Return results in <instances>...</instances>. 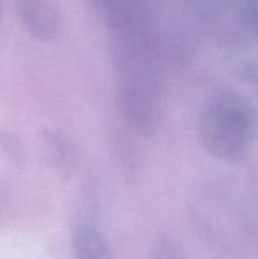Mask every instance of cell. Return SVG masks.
Here are the masks:
<instances>
[{
  "instance_id": "cell-3",
  "label": "cell",
  "mask_w": 258,
  "mask_h": 259,
  "mask_svg": "<svg viewBox=\"0 0 258 259\" xmlns=\"http://www.w3.org/2000/svg\"><path fill=\"white\" fill-rule=\"evenodd\" d=\"M39 149L46 166L60 180H70L78 167V148L63 132L46 128L39 133Z\"/></svg>"
},
{
  "instance_id": "cell-4",
  "label": "cell",
  "mask_w": 258,
  "mask_h": 259,
  "mask_svg": "<svg viewBox=\"0 0 258 259\" xmlns=\"http://www.w3.org/2000/svg\"><path fill=\"white\" fill-rule=\"evenodd\" d=\"M17 14L28 34L40 42L55 39L62 27V14L52 2L20 0Z\"/></svg>"
},
{
  "instance_id": "cell-5",
  "label": "cell",
  "mask_w": 258,
  "mask_h": 259,
  "mask_svg": "<svg viewBox=\"0 0 258 259\" xmlns=\"http://www.w3.org/2000/svg\"><path fill=\"white\" fill-rule=\"evenodd\" d=\"M70 242L75 259H115L108 239L89 215L77 214L73 219Z\"/></svg>"
},
{
  "instance_id": "cell-2",
  "label": "cell",
  "mask_w": 258,
  "mask_h": 259,
  "mask_svg": "<svg viewBox=\"0 0 258 259\" xmlns=\"http://www.w3.org/2000/svg\"><path fill=\"white\" fill-rule=\"evenodd\" d=\"M257 116L249 99L233 89H220L207 98L197 121L202 148L218 161L239 163L254 143Z\"/></svg>"
},
{
  "instance_id": "cell-8",
  "label": "cell",
  "mask_w": 258,
  "mask_h": 259,
  "mask_svg": "<svg viewBox=\"0 0 258 259\" xmlns=\"http://www.w3.org/2000/svg\"><path fill=\"white\" fill-rule=\"evenodd\" d=\"M148 259H181L179 247L169 235H158L152 247Z\"/></svg>"
},
{
  "instance_id": "cell-6",
  "label": "cell",
  "mask_w": 258,
  "mask_h": 259,
  "mask_svg": "<svg viewBox=\"0 0 258 259\" xmlns=\"http://www.w3.org/2000/svg\"><path fill=\"white\" fill-rule=\"evenodd\" d=\"M0 153L14 164L15 167H23L27 161V153L23 142L14 133L0 131Z\"/></svg>"
},
{
  "instance_id": "cell-9",
  "label": "cell",
  "mask_w": 258,
  "mask_h": 259,
  "mask_svg": "<svg viewBox=\"0 0 258 259\" xmlns=\"http://www.w3.org/2000/svg\"><path fill=\"white\" fill-rule=\"evenodd\" d=\"M0 17H2V5H0Z\"/></svg>"
},
{
  "instance_id": "cell-1",
  "label": "cell",
  "mask_w": 258,
  "mask_h": 259,
  "mask_svg": "<svg viewBox=\"0 0 258 259\" xmlns=\"http://www.w3.org/2000/svg\"><path fill=\"white\" fill-rule=\"evenodd\" d=\"M116 76L119 109L137 134L151 138L162 120L161 47L154 15L147 3H96Z\"/></svg>"
},
{
  "instance_id": "cell-7",
  "label": "cell",
  "mask_w": 258,
  "mask_h": 259,
  "mask_svg": "<svg viewBox=\"0 0 258 259\" xmlns=\"http://www.w3.org/2000/svg\"><path fill=\"white\" fill-rule=\"evenodd\" d=\"M238 20L244 32L258 39V0L243 3L238 10Z\"/></svg>"
}]
</instances>
